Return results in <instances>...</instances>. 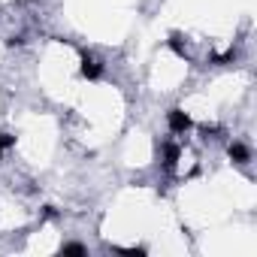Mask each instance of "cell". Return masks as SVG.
<instances>
[{
  "mask_svg": "<svg viewBox=\"0 0 257 257\" xmlns=\"http://www.w3.org/2000/svg\"><path fill=\"white\" fill-rule=\"evenodd\" d=\"M167 124H170V131H173V134H185V131H191V124H194V121H191L182 109H170V112H167Z\"/></svg>",
  "mask_w": 257,
  "mask_h": 257,
  "instance_id": "1",
  "label": "cell"
},
{
  "mask_svg": "<svg viewBox=\"0 0 257 257\" xmlns=\"http://www.w3.org/2000/svg\"><path fill=\"white\" fill-rule=\"evenodd\" d=\"M82 76L85 79H100V73H103V64L97 61V55H91V52H82Z\"/></svg>",
  "mask_w": 257,
  "mask_h": 257,
  "instance_id": "2",
  "label": "cell"
},
{
  "mask_svg": "<svg viewBox=\"0 0 257 257\" xmlns=\"http://www.w3.org/2000/svg\"><path fill=\"white\" fill-rule=\"evenodd\" d=\"M179 155H182V149H179L176 143H167V146H164V167H167V170H173V167H176V161H179Z\"/></svg>",
  "mask_w": 257,
  "mask_h": 257,
  "instance_id": "3",
  "label": "cell"
},
{
  "mask_svg": "<svg viewBox=\"0 0 257 257\" xmlns=\"http://www.w3.org/2000/svg\"><path fill=\"white\" fill-rule=\"evenodd\" d=\"M227 155H230V158H233L236 164H248V158H251V152H248V149H245L242 143H233V146L227 149Z\"/></svg>",
  "mask_w": 257,
  "mask_h": 257,
  "instance_id": "4",
  "label": "cell"
},
{
  "mask_svg": "<svg viewBox=\"0 0 257 257\" xmlns=\"http://www.w3.org/2000/svg\"><path fill=\"white\" fill-rule=\"evenodd\" d=\"M61 254H88V248L79 245V242H67V245L61 248Z\"/></svg>",
  "mask_w": 257,
  "mask_h": 257,
  "instance_id": "5",
  "label": "cell"
},
{
  "mask_svg": "<svg viewBox=\"0 0 257 257\" xmlns=\"http://www.w3.org/2000/svg\"><path fill=\"white\" fill-rule=\"evenodd\" d=\"M0 146H4V149H13V146H16V137H13V134H0Z\"/></svg>",
  "mask_w": 257,
  "mask_h": 257,
  "instance_id": "6",
  "label": "cell"
},
{
  "mask_svg": "<svg viewBox=\"0 0 257 257\" xmlns=\"http://www.w3.org/2000/svg\"><path fill=\"white\" fill-rule=\"evenodd\" d=\"M4 152H7V149H4V146H0V155H4Z\"/></svg>",
  "mask_w": 257,
  "mask_h": 257,
  "instance_id": "7",
  "label": "cell"
}]
</instances>
